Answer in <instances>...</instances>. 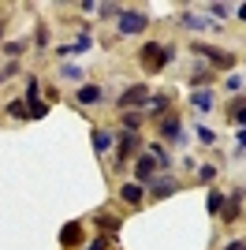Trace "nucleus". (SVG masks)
Segmentation results:
<instances>
[{
  "label": "nucleus",
  "mask_w": 246,
  "mask_h": 250,
  "mask_svg": "<svg viewBox=\"0 0 246 250\" xmlns=\"http://www.w3.org/2000/svg\"><path fill=\"white\" fill-rule=\"evenodd\" d=\"M224 194H220V190H213V194H209V198H205V209H209V213H213V217H216V213H224Z\"/></svg>",
  "instance_id": "nucleus-17"
},
{
  "label": "nucleus",
  "mask_w": 246,
  "mask_h": 250,
  "mask_svg": "<svg viewBox=\"0 0 246 250\" xmlns=\"http://www.w3.org/2000/svg\"><path fill=\"white\" fill-rule=\"evenodd\" d=\"M112 146H116L112 131H93V149H97V153H104V149H112Z\"/></svg>",
  "instance_id": "nucleus-14"
},
{
  "label": "nucleus",
  "mask_w": 246,
  "mask_h": 250,
  "mask_svg": "<svg viewBox=\"0 0 246 250\" xmlns=\"http://www.w3.org/2000/svg\"><path fill=\"white\" fill-rule=\"evenodd\" d=\"M104 247H108V239H93V243H90L86 250H104Z\"/></svg>",
  "instance_id": "nucleus-28"
},
{
  "label": "nucleus",
  "mask_w": 246,
  "mask_h": 250,
  "mask_svg": "<svg viewBox=\"0 0 246 250\" xmlns=\"http://www.w3.org/2000/svg\"><path fill=\"white\" fill-rule=\"evenodd\" d=\"M138 146H142V138L134 135V131H123V135H120V142H116V153H120V165H123V161H127V157H131V153H134Z\"/></svg>",
  "instance_id": "nucleus-5"
},
{
  "label": "nucleus",
  "mask_w": 246,
  "mask_h": 250,
  "mask_svg": "<svg viewBox=\"0 0 246 250\" xmlns=\"http://www.w3.org/2000/svg\"><path fill=\"white\" fill-rule=\"evenodd\" d=\"M4 79H8V75H4V71H0V83H4Z\"/></svg>",
  "instance_id": "nucleus-32"
},
{
  "label": "nucleus",
  "mask_w": 246,
  "mask_h": 250,
  "mask_svg": "<svg viewBox=\"0 0 246 250\" xmlns=\"http://www.w3.org/2000/svg\"><path fill=\"white\" fill-rule=\"evenodd\" d=\"M231 116H235V124H243V127H246V108H243V101H235V108H231Z\"/></svg>",
  "instance_id": "nucleus-25"
},
{
  "label": "nucleus",
  "mask_w": 246,
  "mask_h": 250,
  "mask_svg": "<svg viewBox=\"0 0 246 250\" xmlns=\"http://www.w3.org/2000/svg\"><path fill=\"white\" fill-rule=\"evenodd\" d=\"M86 49H90V38H86V34H79V42L71 45V52H86Z\"/></svg>",
  "instance_id": "nucleus-27"
},
{
  "label": "nucleus",
  "mask_w": 246,
  "mask_h": 250,
  "mask_svg": "<svg viewBox=\"0 0 246 250\" xmlns=\"http://www.w3.org/2000/svg\"><path fill=\"white\" fill-rule=\"evenodd\" d=\"M60 243H63V247H79V243H82V224H63Z\"/></svg>",
  "instance_id": "nucleus-11"
},
{
  "label": "nucleus",
  "mask_w": 246,
  "mask_h": 250,
  "mask_svg": "<svg viewBox=\"0 0 246 250\" xmlns=\"http://www.w3.org/2000/svg\"><path fill=\"white\" fill-rule=\"evenodd\" d=\"M116 26H120L123 38H131V34H142L145 26H149V15H145V11H138V8H127V11H120Z\"/></svg>",
  "instance_id": "nucleus-2"
},
{
  "label": "nucleus",
  "mask_w": 246,
  "mask_h": 250,
  "mask_svg": "<svg viewBox=\"0 0 246 250\" xmlns=\"http://www.w3.org/2000/svg\"><path fill=\"white\" fill-rule=\"evenodd\" d=\"M213 176H216V168H213V165H202V168H198V179H202V183H209Z\"/></svg>",
  "instance_id": "nucleus-24"
},
{
  "label": "nucleus",
  "mask_w": 246,
  "mask_h": 250,
  "mask_svg": "<svg viewBox=\"0 0 246 250\" xmlns=\"http://www.w3.org/2000/svg\"><path fill=\"white\" fill-rule=\"evenodd\" d=\"M134 183H145V187L153 183V157L149 153H142L138 161H134Z\"/></svg>",
  "instance_id": "nucleus-6"
},
{
  "label": "nucleus",
  "mask_w": 246,
  "mask_h": 250,
  "mask_svg": "<svg viewBox=\"0 0 246 250\" xmlns=\"http://www.w3.org/2000/svg\"><path fill=\"white\" fill-rule=\"evenodd\" d=\"M149 86L145 83H138V86H127V90H123L120 94V108L123 112H138V104H149Z\"/></svg>",
  "instance_id": "nucleus-3"
},
{
  "label": "nucleus",
  "mask_w": 246,
  "mask_h": 250,
  "mask_svg": "<svg viewBox=\"0 0 246 250\" xmlns=\"http://www.w3.org/2000/svg\"><path fill=\"white\" fill-rule=\"evenodd\" d=\"M142 198H145L142 183H123V187H120V202H127V206H138Z\"/></svg>",
  "instance_id": "nucleus-9"
},
{
  "label": "nucleus",
  "mask_w": 246,
  "mask_h": 250,
  "mask_svg": "<svg viewBox=\"0 0 246 250\" xmlns=\"http://www.w3.org/2000/svg\"><path fill=\"white\" fill-rule=\"evenodd\" d=\"M26 104H30V116H34V120H41V116L49 112V104H45V101H26Z\"/></svg>",
  "instance_id": "nucleus-22"
},
{
  "label": "nucleus",
  "mask_w": 246,
  "mask_h": 250,
  "mask_svg": "<svg viewBox=\"0 0 246 250\" xmlns=\"http://www.w3.org/2000/svg\"><path fill=\"white\" fill-rule=\"evenodd\" d=\"M239 19H243V22H246V4H239Z\"/></svg>",
  "instance_id": "nucleus-31"
},
{
  "label": "nucleus",
  "mask_w": 246,
  "mask_h": 250,
  "mask_svg": "<svg viewBox=\"0 0 246 250\" xmlns=\"http://www.w3.org/2000/svg\"><path fill=\"white\" fill-rule=\"evenodd\" d=\"M239 149H246V127L239 131Z\"/></svg>",
  "instance_id": "nucleus-29"
},
{
  "label": "nucleus",
  "mask_w": 246,
  "mask_h": 250,
  "mask_svg": "<svg viewBox=\"0 0 246 250\" xmlns=\"http://www.w3.org/2000/svg\"><path fill=\"white\" fill-rule=\"evenodd\" d=\"M8 116L11 120H26V116H30V104L22 101V97H15V101H8Z\"/></svg>",
  "instance_id": "nucleus-16"
},
{
  "label": "nucleus",
  "mask_w": 246,
  "mask_h": 250,
  "mask_svg": "<svg viewBox=\"0 0 246 250\" xmlns=\"http://www.w3.org/2000/svg\"><path fill=\"white\" fill-rule=\"evenodd\" d=\"M198 138H202L205 146H213V142H216V135H213V131H209V127H198Z\"/></svg>",
  "instance_id": "nucleus-26"
},
{
  "label": "nucleus",
  "mask_w": 246,
  "mask_h": 250,
  "mask_svg": "<svg viewBox=\"0 0 246 250\" xmlns=\"http://www.w3.org/2000/svg\"><path fill=\"white\" fill-rule=\"evenodd\" d=\"M172 56H175V49H172V45L153 42V45H145V49H142V67H145V71H161V67H164L168 60H172Z\"/></svg>",
  "instance_id": "nucleus-1"
},
{
  "label": "nucleus",
  "mask_w": 246,
  "mask_h": 250,
  "mask_svg": "<svg viewBox=\"0 0 246 250\" xmlns=\"http://www.w3.org/2000/svg\"><path fill=\"white\" fill-rule=\"evenodd\" d=\"M97 224H101L104 231H120L123 220H120V217H112V213H101V217H97Z\"/></svg>",
  "instance_id": "nucleus-19"
},
{
  "label": "nucleus",
  "mask_w": 246,
  "mask_h": 250,
  "mask_svg": "<svg viewBox=\"0 0 246 250\" xmlns=\"http://www.w3.org/2000/svg\"><path fill=\"white\" fill-rule=\"evenodd\" d=\"M164 112H168V97H161V94L149 97V116H164Z\"/></svg>",
  "instance_id": "nucleus-20"
},
{
  "label": "nucleus",
  "mask_w": 246,
  "mask_h": 250,
  "mask_svg": "<svg viewBox=\"0 0 246 250\" xmlns=\"http://www.w3.org/2000/svg\"><path fill=\"white\" fill-rule=\"evenodd\" d=\"M75 101L79 104H97L101 101V86H82L79 94H75Z\"/></svg>",
  "instance_id": "nucleus-15"
},
{
  "label": "nucleus",
  "mask_w": 246,
  "mask_h": 250,
  "mask_svg": "<svg viewBox=\"0 0 246 250\" xmlns=\"http://www.w3.org/2000/svg\"><path fill=\"white\" fill-rule=\"evenodd\" d=\"M157 131H161L164 138H168V142H186V135H183V124H179V116H164L161 120V127H157Z\"/></svg>",
  "instance_id": "nucleus-4"
},
{
  "label": "nucleus",
  "mask_w": 246,
  "mask_h": 250,
  "mask_svg": "<svg viewBox=\"0 0 246 250\" xmlns=\"http://www.w3.org/2000/svg\"><path fill=\"white\" fill-rule=\"evenodd\" d=\"M149 157H153L161 168H172V157H168V149H164V146H149Z\"/></svg>",
  "instance_id": "nucleus-18"
},
{
  "label": "nucleus",
  "mask_w": 246,
  "mask_h": 250,
  "mask_svg": "<svg viewBox=\"0 0 246 250\" xmlns=\"http://www.w3.org/2000/svg\"><path fill=\"white\" fill-rule=\"evenodd\" d=\"M179 22H183V26H190V30H213V26H216L213 19H202V15H194V11H183V15H179Z\"/></svg>",
  "instance_id": "nucleus-10"
},
{
  "label": "nucleus",
  "mask_w": 246,
  "mask_h": 250,
  "mask_svg": "<svg viewBox=\"0 0 246 250\" xmlns=\"http://www.w3.org/2000/svg\"><path fill=\"white\" fill-rule=\"evenodd\" d=\"M194 52L209 56L216 67H231V63H235V56H231V52H220V49H213V45H194Z\"/></svg>",
  "instance_id": "nucleus-7"
},
{
  "label": "nucleus",
  "mask_w": 246,
  "mask_h": 250,
  "mask_svg": "<svg viewBox=\"0 0 246 250\" xmlns=\"http://www.w3.org/2000/svg\"><path fill=\"white\" fill-rule=\"evenodd\" d=\"M224 250H246V243H227Z\"/></svg>",
  "instance_id": "nucleus-30"
},
{
  "label": "nucleus",
  "mask_w": 246,
  "mask_h": 250,
  "mask_svg": "<svg viewBox=\"0 0 246 250\" xmlns=\"http://www.w3.org/2000/svg\"><path fill=\"white\" fill-rule=\"evenodd\" d=\"M123 124H127V131H134V127L142 124V112H123Z\"/></svg>",
  "instance_id": "nucleus-23"
},
{
  "label": "nucleus",
  "mask_w": 246,
  "mask_h": 250,
  "mask_svg": "<svg viewBox=\"0 0 246 250\" xmlns=\"http://www.w3.org/2000/svg\"><path fill=\"white\" fill-rule=\"evenodd\" d=\"M175 190H179V183H175L172 176H161V179L149 183V194H153V198H172Z\"/></svg>",
  "instance_id": "nucleus-8"
},
{
  "label": "nucleus",
  "mask_w": 246,
  "mask_h": 250,
  "mask_svg": "<svg viewBox=\"0 0 246 250\" xmlns=\"http://www.w3.org/2000/svg\"><path fill=\"white\" fill-rule=\"evenodd\" d=\"M190 104H194L198 112H209V108H213V90H194V94H190Z\"/></svg>",
  "instance_id": "nucleus-12"
},
{
  "label": "nucleus",
  "mask_w": 246,
  "mask_h": 250,
  "mask_svg": "<svg viewBox=\"0 0 246 250\" xmlns=\"http://www.w3.org/2000/svg\"><path fill=\"white\" fill-rule=\"evenodd\" d=\"M243 194H246V190H235V194H231V198L224 202V213H220V217H224L227 224H231V220L239 217V202H243Z\"/></svg>",
  "instance_id": "nucleus-13"
},
{
  "label": "nucleus",
  "mask_w": 246,
  "mask_h": 250,
  "mask_svg": "<svg viewBox=\"0 0 246 250\" xmlns=\"http://www.w3.org/2000/svg\"><path fill=\"white\" fill-rule=\"evenodd\" d=\"M63 79H67V83H79V79H82V67H75V63H63Z\"/></svg>",
  "instance_id": "nucleus-21"
},
{
  "label": "nucleus",
  "mask_w": 246,
  "mask_h": 250,
  "mask_svg": "<svg viewBox=\"0 0 246 250\" xmlns=\"http://www.w3.org/2000/svg\"><path fill=\"white\" fill-rule=\"evenodd\" d=\"M0 34H4V30H0Z\"/></svg>",
  "instance_id": "nucleus-33"
}]
</instances>
